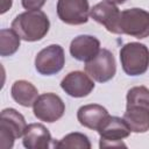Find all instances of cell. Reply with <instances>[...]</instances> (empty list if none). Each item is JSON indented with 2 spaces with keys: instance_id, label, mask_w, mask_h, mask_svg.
I'll list each match as a JSON object with an SVG mask.
<instances>
[{
  "instance_id": "obj_2",
  "label": "cell",
  "mask_w": 149,
  "mask_h": 149,
  "mask_svg": "<svg viewBox=\"0 0 149 149\" xmlns=\"http://www.w3.org/2000/svg\"><path fill=\"white\" fill-rule=\"evenodd\" d=\"M122 70L128 76H141L149 68V49L140 42H129L120 49Z\"/></svg>"
},
{
  "instance_id": "obj_8",
  "label": "cell",
  "mask_w": 149,
  "mask_h": 149,
  "mask_svg": "<svg viewBox=\"0 0 149 149\" xmlns=\"http://www.w3.org/2000/svg\"><path fill=\"white\" fill-rule=\"evenodd\" d=\"M65 64L64 50L59 44H50L35 57V69L42 76L58 73Z\"/></svg>"
},
{
  "instance_id": "obj_16",
  "label": "cell",
  "mask_w": 149,
  "mask_h": 149,
  "mask_svg": "<svg viewBox=\"0 0 149 149\" xmlns=\"http://www.w3.org/2000/svg\"><path fill=\"white\" fill-rule=\"evenodd\" d=\"M123 120L133 133H146L149 130V109L143 107H127Z\"/></svg>"
},
{
  "instance_id": "obj_12",
  "label": "cell",
  "mask_w": 149,
  "mask_h": 149,
  "mask_svg": "<svg viewBox=\"0 0 149 149\" xmlns=\"http://www.w3.org/2000/svg\"><path fill=\"white\" fill-rule=\"evenodd\" d=\"M100 51V41L92 35H78L71 41L70 54L79 62H88Z\"/></svg>"
},
{
  "instance_id": "obj_19",
  "label": "cell",
  "mask_w": 149,
  "mask_h": 149,
  "mask_svg": "<svg viewBox=\"0 0 149 149\" xmlns=\"http://www.w3.org/2000/svg\"><path fill=\"white\" fill-rule=\"evenodd\" d=\"M55 148H79V149H90L91 142L88 137L83 133H70L65 135L58 142H55Z\"/></svg>"
},
{
  "instance_id": "obj_15",
  "label": "cell",
  "mask_w": 149,
  "mask_h": 149,
  "mask_svg": "<svg viewBox=\"0 0 149 149\" xmlns=\"http://www.w3.org/2000/svg\"><path fill=\"white\" fill-rule=\"evenodd\" d=\"M10 95L19 105L23 107H31L38 98V91L30 81L21 79L14 81L12 85Z\"/></svg>"
},
{
  "instance_id": "obj_18",
  "label": "cell",
  "mask_w": 149,
  "mask_h": 149,
  "mask_svg": "<svg viewBox=\"0 0 149 149\" xmlns=\"http://www.w3.org/2000/svg\"><path fill=\"white\" fill-rule=\"evenodd\" d=\"M127 107H143L149 109V88L146 86H134L127 92Z\"/></svg>"
},
{
  "instance_id": "obj_13",
  "label": "cell",
  "mask_w": 149,
  "mask_h": 149,
  "mask_svg": "<svg viewBox=\"0 0 149 149\" xmlns=\"http://www.w3.org/2000/svg\"><path fill=\"white\" fill-rule=\"evenodd\" d=\"M52 137L49 129L42 123H29L23 133L22 144L27 149H48L54 147L51 144Z\"/></svg>"
},
{
  "instance_id": "obj_10",
  "label": "cell",
  "mask_w": 149,
  "mask_h": 149,
  "mask_svg": "<svg viewBox=\"0 0 149 149\" xmlns=\"http://www.w3.org/2000/svg\"><path fill=\"white\" fill-rule=\"evenodd\" d=\"M90 16L95 22L102 24L109 33L121 34L119 28L121 12L119 10L116 3L104 0L91 8Z\"/></svg>"
},
{
  "instance_id": "obj_20",
  "label": "cell",
  "mask_w": 149,
  "mask_h": 149,
  "mask_svg": "<svg viewBox=\"0 0 149 149\" xmlns=\"http://www.w3.org/2000/svg\"><path fill=\"white\" fill-rule=\"evenodd\" d=\"M47 0H21L22 6L27 10H33V9H41Z\"/></svg>"
},
{
  "instance_id": "obj_5",
  "label": "cell",
  "mask_w": 149,
  "mask_h": 149,
  "mask_svg": "<svg viewBox=\"0 0 149 149\" xmlns=\"http://www.w3.org/2000/svg\"><path fill=\"white\" fill-rule=\"evenodd\" d=\"M100 135V148H108V147H126L122 142L123 139L128 137L132 133L128 125L123 120V118L112 116L108 115L107 119L102 122L100 128L97 130Z\"/></svg>"
},
{
  "instance_id": "obj_17",
  "label": "cell",
  "mask_w": 149,
  "mask_h": 149,
  "mask_svg": "<svg viewBox=\"0 0 149 149\" xmlns=\"http://www.w3.org/2000/svg\"><path fill=\"white\" fill-rule=\"evenodd\" d=\"M21 38L13 30L3 28L0 30V55L2 57L14 55L20 48Z\"/></svg>"
},
{
  "instance_id": "obj_21",
  "label": "cell",
  "mask_w": 149,
  "mask_h": 149,
  "mask_svg": "<svg viewBox=\"0 0 149 149\" xmlns=\"http://www.w3.org/2000/svg\"><path fill=\"white\" fill-rule=\"evenodd\" d=\"M12 5H13V0H1V10H0V13L5 14L8 9H10Z\"/></svg>"
},
{
  "instance_id": "obj_9",
  "label": "cell",
  "mask_w": 149,
  "mask_h": 149,
  "mask_svg": "<svg viewBox=\"0 0 149 149\" xmlns=\"http://www.w3.org/2000/svg\"><path fill=\"white\" fill-rule=\"evenodd\" d=\"M56 9L58 19L71 26L86 23L91 10L88 0H58Z\"/></svg>"
},
{
  "instance_id": "obj_11",
  "label": "cell",
  "mask_w": 149,
  "mask_h": 149,
  "mask_svg": "<svg viewBox=\"0 0 149 149\" xmlns=\"http://www.w3.org/2000/svg\"><path fill=\"white\" fill-rule=\"evenodd\" d=\"M61 87L72 98H83L93 91L94 81L86 72L71 71L62 79Z\"/></svg>"
},
{
  "instance_id": "obj_6",
  "label": "cell",
  "mask_w": 149,
  "mask_h": 149,
  "mask_svg": "<svg viewBox=\"0 0 149 149\" xmlns=\"http://www.w3.org/2000/svg\"><path fill=\"white\" fill-rule=\"evenodd\" d=\"M33 112L40 121L52 123L64 115L65 104L56 93H43L38 95L37 100L35 101Z\"/></svg>"
},
{
  "instance_id": "obj_1",
  "label": "cell",
  "mask_w": 149,
  "mask_h": 149,
  "mask_svg": "<svg viewBox=\"0 0 149 149\" xmlns=\"http://www.w3.org/2000/svg\"><path fill=\"white\" fill-rule=\"evenodd\" d=\"M10 28L26 42H36L42 40L49 31L50 21L47 14L41 9L26 10L15 16Z\"/></svg>"
},
{
  "instance_id": "obj_14",
  "label": "cell",
  "mask_w": 149,
  "mask_h": 149,
  "mask_svg": "<svg viewBox=\"0 0 149 149\" xmlns=\"http://www.w3.org/2000/svg\"><path fill=\"white\" fill-rule=\"evenodd\" d=\"M108 115H109L108 111L99 104L84 105L79 107L77 112V119L79 123L93 130H98Z\"/></svg>"
},
{
  "instance_id": "obj_22",
  "label": "cell",
  "mask_w": 149,
  "mask_h": 149,
  "mask_svg": "<svg viewBox=\"0 0 149 149\" xmlns=\"http://www.w3.org/2000/svg\"><path fill=\"white\" fill-rule=\"evenodd\" d=\"M106 1H111V2H114L116 5H121V3H125L127 0H106Z\"/></svg>"
},
{
  "instance_id": "obj_7",
  "label": "cell",
  "mask_w": 149,
  "mask_h": 149,
  "mask_svg": "<svg viewBox=\"0 0 149 149\" xmlns=\"http://www.w3.org/2000/svg\"><path fill=\"white\" fill-rule=\"evenodd\" d=\"M85 72L98 83L109 81L116 72V63L113 54L107 49H100L94 58L85 63Z\"/></svg>"
},
{
  "instance_id": "obj_3",
  "label": "cell",
  "mask_w": 149,
  "mask_h": 149,
  "mask_svg": "<svg viewBox=\"0 0 149 149\" xmlns=\"http://www.w3.org/2000/svg\"><path fill=\"white\" fill-rule=\"evenodd\" d=\"M27 123L24 116L14 108H5L0 113V148L10 149L14 141L26 130Z\"/></svg>"
},
{
  "instance_id": "obj_4",
  "label": "cell",
  "mask_w": 149,
  "mask_h": 149,
  "mask_svg": "<svg viewBox=\"0 0 149 149\" xmlns=\"http://www.w3.org/2000/svg\"><path fill=\"white\" fill-rule=\"evenodd\" d=\"M119 28L121 34L135 38L149 36V12L142 8H129L121 12Z\"/></svg>"
}]
</instances>
